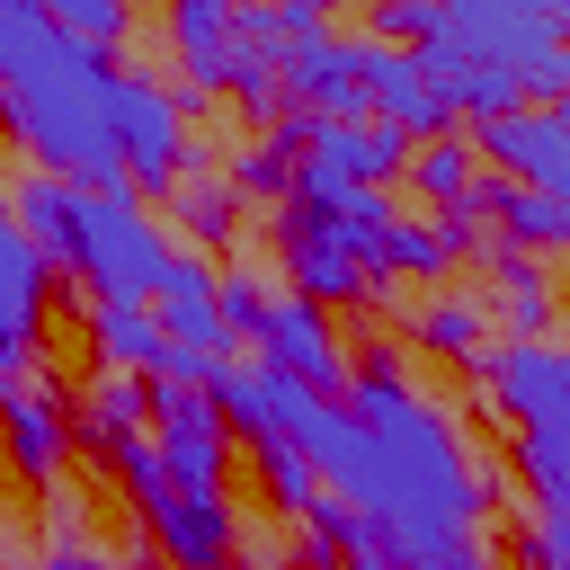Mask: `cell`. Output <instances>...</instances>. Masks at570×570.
I'll list each match as a JSON object with an SVG mask.
<instances>
[{"instance_id":"6da1fadb","label":"cell","mask_w":570,"mask_h":570,"mask_svg":"<svg viewBox=\"0 0 570 570\" xmlns=\"http://www.w3.org/2000/svg\"><path fill=\"white\" fill-rule=\"evenodd\" d=\"M347 419L374 436V481L356 499V517L383 525V543L401 552V570H490V481L463 454L454 419L436 401L410 392L401 356H365L347 374Z\"/></svg>"},{"instance_id":"7a4b0ae2","label":"cell","mask_w":570,"mask_h":570,"mask_svg":"<svg viewBox=\"0 0 570 570\" xmlns=\"http://www.w3.org/2000/svg\"><path fill=\"white\" fill-rule=\"evenodd\" d=\"M0 125L27 142V160L45 178H71L89 196L125 187V169H116V62L53 36L36 62H18L0 80Z\"/></svg>"},{"instance_id":"3957f363","label":"cell","mask_w":570,"mask_h":570,"mask_svg":"<svg viewBox=\"0 0 570 570\" xmlns=\"http://www.w3.org/2000/svg\"><path fill=\"white\" fill-rule=\"evenodd\" d=\"M169 232L142 214V196L134 187H107V196H89V214H80V285L98 294V303H151L160 294V276H169Z\"/></svg>"},{"instance_id":"277c9868","label":"cell","mask_w":570,"mask_h":570,"mask_svg":"<svg viewBox=\"0 0 570 570\" xmlns=\"http://www.w3.org/2000/svg\"><path fill=\"white\" fill-rule=\"evenodd\" d=\"M142 410H151V454H160L169 490L223 499V472H232V419H223V401L205 383H151Z\"/></svg>"},{"instance_id":"5b68a950","label":"cell","mask_w":570,"mask_h":570,"mask_svg":"<svg viewBox=\"0 0 570 570\" xmlns=\"http://www.w3.org/2000/svg\"><path fill=\"white\" fill-rule=\"evenodd\" d=\"M169 45H178V71H187L196 89H232V98H249L258 116H276V62L240 36V9H232V0H187V9H169Z\"/></svg>"},{"instance_id":"8992f818","label":"cell","mask_w":570,"mask_h":570,"mask_svg":"<svg viewBox=\"0 0 570 570\" xmlns=\"http://www.w3.org/2000/svg\"><path fill=\"white\" fill-rule=\"evenodd\" d=\"M116 169L142 196H169L187 178V116L151 71H116Z\"/></svg>"},{"instance_id":"52a82bcc","label":"cell","mask_w":570,"mask_h":570,"mask_svg":"<svg viewBox=\"0 0 570 570\" xmlns=\"http://www.w3.org/2000/svg\"><path fill=\"white\" fill-rule=\"evenodd\" d=\"M481 383L517 419V436H570V347L552 338H508L499 356L481 347Z\"/></svg>"},{"instance_id":"ba28073f","label":"cell","mask_w":570,"mask_h":570,"mask_svg":"<svg viewBox=\"0 0 570 570\" xmlns=\"http://www.w3.org/2000/svg\"><path fill=\"white\" fill-rule=\"evenodd\" d=\"M249 365H267V374H285V383H303V392H338V383H347V347H338V330H330L303 294H267V303H258V321H249Z\"/></svg>"},{"instance_id":"9c48e42d","label":"cell","mask_w":570,"mask_h":570,"mask_svg":"<svg viewBox=\"0 0 570 570\" xmlns=\"http://www.w3.org/2000/svg\"><path fill=\"white\" fill-rule=\"evenodd\" d=\"M472 151H481L490 169H508L517 187H534V196H552V205L570 214V107L490 116V125H472Z\"/></svg>"},{"instance_id":"30bf717a","label":"cell","mask_w":570,"mask_h":570,"mask_svg":"<svg viewBox=\"0 0 570 570\" xmlns=\"http://www.w3.org/2000/svg\"><path fill=\"white\" fill-rule=\"evenodd\" d=\"M45 312H53V267H45V249L27 240V223L0 196V392L27 383V356L45 338Z\"/></svg>"},{"instance_id":"8fae6325","label":"cell","mask_w":570,"mask_h":570,"mask_svg":"<svg viewBox=\"0 0 570 570\" xmlns=\"http://www.w3.org/2000/svg\"><path fill=\"white\" fill-rule=\"evenodd\" d=\"M356 89H365V107H374V125H392V134H445L454 125V107H445V89H436V62L428 53H401V45H383V36H356Z\"/></svg>"},{"instance_id":"7c38bea8","label":"cell","mask_w":570,"mask_h":570,"mask_svg":"<svg viewBox=\"0 0 570 570\" xmlns=\"http://www.w3.org/2000/svg\"><path fill=\"white\" fill-rule=\"evenodd\" d=\"M276 80H285L276 107H294V116H321V125H356V116H365V89H356V36H338V27L285 45Z\"/></svg>"},{"instance_id":"4fadbf2b","label":"cell","mask_w":570,"mask_h":570,"mask_svg":"<svg viewBox=\"0 0 570 570\" xmlns=\"http://www.w3.org/2000/svg\"><path fill=\"white\" fill-rule=\"evenodd\" d=\"M276 258H285V285H303L312 312H321V303H383L374 267H365L330 223H312V214H276Z\"/></svg>"},{"instance_id":"5bb4252c","label":"cell","mask_w":570,"mask_h":570,"mask_svg":"<svg viewBox=\"0 0 570 570\" xmlns=\"http://www.w3.org/2000/svg\"><path fill=\"white\" fill-rule=\"evenodd\" d=\"M151 321H160V338L169 347H187V356H214V365H240V338L223 330V294H214V267L205 258H169V276H160V294H151Z\"/></svg>"},{"instance_id":"9a60e30c","label":"cell","mask_w":570,"mask_h":570,"mask_svg":"<svg viewBox=\"0 0 570 570\" xmlns=\"http://www.w3.org/2000/svg\"><path fill=\"white\" fill-rule=\"evenodd\" d=\"M142 525H151V552H160L169 570H232V561H240V525H232V508H223V499L169 490Z\"/></svg>"},{"instance_id":"2e32d148","label":"cell","mask_w":570,"mask_h":570,"mask_svg":"<svg viewBox=\"0 0 570 570\" xmlns=\"http://www.w3.org/2000/svg\"><path fill=\"white\" fill-rule=\"evenodd\" d=\"M0 445H9V463L27 472V481H53L62 472V454H71V410H62V392L53 383H9L0 392Z\"/></svg>"},{"instance_id":"e0dca14e","label":"cell","mask_w":570,"mask_h":570,"mask_svg":"<svg viewBox=\"0 0 570 570\" xmlns=\"http://www.w3.org/2000/svg\"><path fill=\"white\" fill-rule=\"evenodd\" d=\"M9 214L27 223V240L45 249V267H53V276H62V267L80 276V214H89V187H71V178H45V169H36V178H18V187H9Z\"/></svg>"},{"instance_id":"ac0fdd59","label":"cell","mask_w":570,"mask_h":570,"mask_svg":"<svg viewBox=\"0 0 570 570\" xmlns=\"http://www.w3.org/2000/svg\"><path fill=\"white\" fill-rule=\"evenodd\" d=\"M472 223L490 214L499 223V249H570V214L552 205V196H534V187H517V178H490V187H472V205H463Z\"/></svg>"},{"instance_id":"d6986e66","label":"cell","mask_w":570,"mask_h":570,"mask_svg":"<svg viewBox=\"0 0 570 570\" xmlns=\"http://www.w3.org/2000/svg\"><path fill=\"white\" fill-rule=\"evenodd\" d=\"M463 240H472V214H445V223H410V214H392V232H383V249H374L383 294H392L401 276H445V267L463 258Z\"/></svg>"},{"instance_id":"ffe728a7","label":"cell","mask_w":570,"mask_h":570,"mask_svg":"<svg viewBox=\"0 0 570 570\" xmlns=\"http://www.w3.org/2000/svg\"><path fill=\"white\" fill-rule=\"evenodd\" d=\"M89 338H98V356H107L116 374H134V383H160V374H169V338H160L151 303H98V312H89Z\"/></svg>"},{"instance_id":"44dd1931","label":"cell","mask_w":570,"mask_h":570,"mask_svg":"<svg viewBox=\"0 0 570 570\" xmlns=\"http://www.w3.org/2000/svg\"><path fill=\"white\" fill-rule=\"evenodd\" d=\"M410 330H419V347H428V356H454V365H481V338H490V312H481L472 294H428V303L410 312Z\"/></svg>"},{"instance_id":"7402d4cb","label":"cell","mask_w":570,"mask_h":570,"mask_svg":"<svg viewBox=\"0 0 570 570\" xmlns=\"http://www.w3.org/2000/svg\"><path fill=\"white\" fill-rule=\"evenodd\" d=\"M517 481L534 490V525L570 543V436H517Z\"/></svg>"},{"instance_id":"603a6c76","label":"cell","mask_w":570,"mask_h":570,"mask_svg":"<svg viewBox=\"0 0 570 570\" xmlns=\"http://www.w3.org/2000/svg\"><path fill=\"white\" fill-rule=\"evenodd\" d=\"M142 392H151V383H134V374H107V383H98V392L71 410V436H80V445H98V454H116V445L142 428Z\"/></svg>"},{"instance_id":"cb8c5ba5","label":"cell","mask_w":570,"mask_h":570,"mask_svg":"<svg viewBox=\"0 0 570 570\" xmlns=\"http://www.w3.org/2000/svg\"><path fill=\"white\" fill-rule=\"evenodd\" d=\"M410 187H419V196H436L445 214H463V205H472V187H481V151L436 134L428 151H410Z\"/></svg>"},{"instance_id":"d4e9b609","label":"cell","mask_w":570,"mask_h":570,"mask_svg":"<svg viewBox=\"0 0 570 570\" xmlns=\"http://www.w3.org/2000/svg\"><path fill=\"white\" fill-rule=\"evenodd\" d=\"M53 36L80 45V53H98V62H116L125 36H134V9L125 0H53Z\"/></svg>"},{"instance_id":"484cf974","label":"cell","mask_w":570,"mask_h":570,"mask_svg":"<svg viewBox=\"0 0 570 570\" xmlns=\"http://www.w3.org/2000/svg\"><path fill=\"white\" fill-rule=\"evenodd\" d=\"M490 276H499V321H508L517 338H543V321H552V285H543V267L517 258V249H499Z\"/></svg>"},{"instance_id":"4316f807","label":"cell","mask_w":570,"mask_h":570,"mask_svg":"<svg viewBox=\"0 0 570 570\" xmlns=\"http://www.w3.org/2000/svg\"><path fill=\"white\" fill-rule=\"evenodd\" d=\"M178 214H187V232H196V240H214V249H223V240L240 232V187H232V178H214V169H196V178H178Z\"/></svg>"},{"instance_id":"83f0119b","label":"cell","mask_w":570,"mask_h":570,"mask_svg":"<svg viewBox=\"0 0 570 570\" xmlns=\"http://www.w3.org/2000/svg\"><path fill=\"white\" fill-rule=\"evenodd\" d=\"M249 463H258V481H267V499H276L285 517H312V508L330 499V490L312 481V463H303V454H294L285 436H267V445H249Z\"/></svg>"},{"instance_id":"f1b7e54d","label":"cell","mask_w":570,"mask_h":570,"mask_svg":"<svg viewBox=\"0 0 570 570\" xmlns=\"http://www.w3.org/2000/svg\"><path fill=\"white\" fill-rule=\"evenodd\" d=\"M285 178H294V151H285L276 134L249 142V151L232 160V187H240V196H285Z\"/></svg>"},{"instance_id":"f546056e","label":"cell","mask_w":570,"mask_h":570,"mask_svg":"<svg viewBox=\"0 0 570 570\" xmlns=\"http://www.w3.org/2000/svg\"><path fill=\"white\" fill-rule=\"evenodd\" d=\"M107 463H116V481H125V490H134V508H142V517H151V508H160V499H169V472H160V454H151V445H142V436H125V445H116V454H107Z\"/></svg>"},{"instance_id":"4dcf8cb0","label":"cell","mask_w":570,"mask_h":570,"mask_svg":"<svg viewBox=\"0 0 570 570\" xmlns=\"http://www.w3.org/2000/svg\"><path fill=\"white\" fill-rule=\"evenodd\" d=\"M508 552H517V570H570V543H561L552 525H517Z\"/></svg>"},{"instance_id":"1f68e13d","label":"cell","mask_w":570,"mask_h":570,"mask_svg":"<svg viewBox=\"0 0 570 570\" xmlns=\"http://www.w3.org/2000/svg\"><path fill=\"white\" fill-rule=\"evenodd\" d=\"M36 570H125V561H116V552H98L89 534H53V552H45Z\"/></svg>"},{"instance_id":"d6a6232c","label":"cell","mask_w":570,"mask_h":570,"mask_svg":"<svg viewBox=\"0 0 570 570\" xmlns=\"http://www.w3.org/2000/svg\"><path fill=\"white\" fill-rule=\"evenodd\" d=\"M232 570H267V561H232Z\"/></svg>"}]
</instances>
